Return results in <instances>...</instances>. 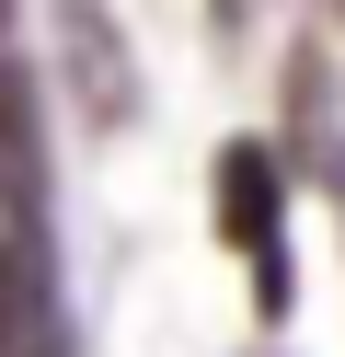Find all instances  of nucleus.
<instances>
[{
  "label": "nucleus",
  "mask_w": 345,
  "mask_h": 357,
  "mask_svg": "<svg viewBox=\"0 0 345 357\" xmlns=\"http://www.w3.org/2000/svg\"><path fill=\"white\" fill-rule=\"evenodd\" d=\"M0 357H69L58 277H46V242L35 231H0Z\"/></svg>",
  "instance_id": "nucleus-1"
},
{
  "label": "nucleus",
  "mask_w": 345,
  "mask_h": 357,
  "mask_svg": "<svg viewBox=\"0 0 345 357\" xmlns=\"http://www.w3.org/2000/svg\"><path fill=\"white\" fill-rule=\"evenodd\" d=\"M230 231L253 242V288L276 300V242H265V150H230Z\"/></svg>",
  "instance_id": "nucleus-2"
},
{
  "label": "nucleus",
  "mask_w": 345,
  "mask_h": 357,
  "mask_svg": "<svg viewBox=\"0 0 345 357\" xmlns=\"http://www.w3.org/2000/svg\"><path fill=\"white\" fill-rule=\"evenodd\" d=\"M322 12H334V24H345V0H322Z\"/></svg>",
  "instance_id": "nucleus-3"
}]
</instances>
